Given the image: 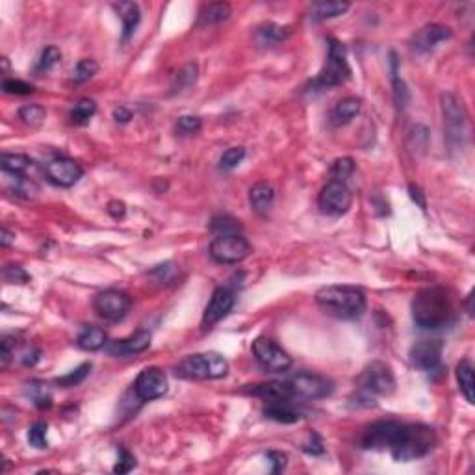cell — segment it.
I'll use <instances>...</instances> for the list:
<instances>
[{
	"label": "cell",
	"mask_w": 475,
	"mask_h": 475,
	"mask_svg": "<svg viewBox=\"0 0 475 475\" xmlns=\"http://www.w3.org/2000/svg\"><path fill=\"white\" fill-rule=\"evenodd\" d=\"M412 319L421 329L437 331L448 327L455 319L453 297L440 286L420 289L412 299Z\"/></svg>",
	"instance_id": "cell-1"
},
{
	"label": "cell",
	"mask_w": 475,
	"mask_h": 475,
	"mask_svg": "<svg viewBox=\"0 0 475 475\" xmlns=\"http://www.w3.org/2000/svg\"><path fill=\"white\" fill-rule=\"evenodd\" d=\"M316 303L325 314L340 319H355L366 310V294L356 286L333 285L317 289Z\"/></svg>",
	"instance_id": "cell-2"
},
{
	"label": "cell",
	"mask_w": 475,
	"mask_h": 475,
	"mask_svg": "<svg viewBox=\"0 0 475 475\" xmlns=\"http://www.w3.org/2000/svg\"><path fill=\"white\" fill-rule=\"evenodd\" d=\"M437 444L435 429L423 423H410L403 425L399 431L395 442L390 446V453L398 462L423 459L429 455Z\"/></svg>",
	"instance_id": "cell-3"
},
{
	"label": "cell",
	"mask_w": 475,
	"mask_h": 475,
	"mask_svg": "<svg viewBox=\"0 0 475 475\" xmlns=\"http://www.w3.org/2000/svg\"><path fill=\"white\" fill-rule=\"evenodd\" d=\"M176 377L191 381L223 379L229 373V362L219 353H197L182 359L175 366Z\"/></svg>",
	"instance_id": "cell-4"
},
{
	"label": "cell",
	"mask_w": 475,
	"mask_h": 475,
	"mask_svg": "<svg viewBox=\"0 0 475 475\" xmlns=\"http://www.w3.org/2000/svg\"><path fill=\"white\" fill-rule=\"evenodd\" d=\"M395 390V379L388 364L372 362L364 368L361 377L356 379V395L362 401H370L377 395H390Z\"/></svg>",
	"instance_id": "cell-5"
},
{
	"label": "cell",
	"mask_w": 475,
	"mask_h": 475,
	"mask_svg": "<svg viewBox=\"0 0 475 475\" xmlns=\"http://www.w3.org/2000/svg\"><path fill=\"white\" fill-rule=\"evenodd\" d=\"M351 67L347 61V50L340 41L336 39H329V54L325 67L316 78L314 86L319 89L334 88V86H342L349 80Z\"/></svg>",
	"instance_id": "cell-6"
},
{
	"label": "cell",
	"mask_w": 475,
	"mask_h": 475,
	"mask_svg": "<svg viewBox=\"0 0 475 475\" xmlns=\"http://www.w3.org/2000/svg\"><path fill=\"white\" fill-rule=\"evenodd\" d=\"M440 106H442L444 132H446L448 142L462 145L466 132H468L466 130L468 128V114L462 106V100H459L453 93H442L440 95Z\"/></svg>",
	"instance_id": "cell-7"
},
{
	"label": "cell",
	"mask_w": 475,
	"mask_h": 475,
	"mask_svg": "<svg viewBox=\"0 0 475 475\" xmlns=\"http://www.w3.org/2000/svg\"><path fill=\"white\" fill-rule=\"evenodd\" d=\"M252 355L266 372L282 373L292 368V356L279 344H275L273 340L266 336H260L252 342Z\"/></svg>",
	"instance_id": "cell-8"
},
{
	"label": "cell",
	"mask_w": 475,
	"mask_h": 475,
	"mask_svg": "<svg viewBox=\"0 0 475 475\" xmlns=\"http://www.w3.org/2000/svg\"><path fill=\"white\" fill-rule=\"evenodd\" d=\"M251 252V243L241 234L216 236L210 243V257L218 264H238Z\"/></svg>",
	"instance_id": "cell-9"
},
{
	"label": "cell",
	"mask_w": 475,
	"mask_h": 475,
	"mask_svg": "<svg viewBox=\"0 0 475 475\" xmlns=\"http://www.w3.org/2000/svg\"><path fill=\"white\" fill-rule=\"evenodd\" d=\"M317 204H319V210L327 216H334V218L344 216L349 212L351 204H353V193L345 182L329 181L319 191Z\"/></svg>",
	"instance_id": "cell-10"
},
{
	"label": "cell",
	"mask_w": 475,
	"mask_h": 475,
	"mask_svg": "<svg viewBox=\"0 0 475 475\" xmlns=\"http://www.w3.org/2000/svg\"><path fill=\"white\" fill-rule=\"evenodd\" d=\"M132 306V299L128 294L121 289H104L100 294L95 295L93 308L98 316L106 322H121L128 314Z\"/></svg>",
	"instance_id": "cell-11"
},
{
	"label": "cell",
	"mask_w": 475,
	"mask_h": 475,
	"mask_svg": "<svg viewBox=\"0 0 475 475\" xmlns=\"http://www.w3.org/2000/svg\"><path fill=\"white\" fill-rule=\"evenodd\" d=\"M289 388L294 392V398L301 399H322L331 395L334 384L331 379L317 375V373H297L289 379Z\"/></svg>",
	"instance_id": "cell-12"
},
{
	"label": "cell",
	"mask_w": 475,
	"mask_h": 475,
	"mask_svg": "<svg viewBox=\"0 0 475 475\" xmlns=\"http://www.w3.org/2000/svg\"><path fill=\"white\" fill-rule=\"evenodd\" d=\"M132 390H134L137 401H142V403L154 401V399L164 398L167 393V377L158 368H145L134 381Z\"/></svg>",
	"instance_id": "cell-13"
},
{
	"label": "cell",
	"mask_w": 475,
	"mask_h": 475,
	"mask_svg": "<svg viewBox=\"0 0 475 475\" xmlns=\"http://www.w3.org/2000/svg\"><path fill=\"white\" fill-rule=\"evenodd\" d=\"M444 345L440 340H421L410 347V362L418 370L425 373H435L442 370Z\"/></svg>",
	"instance_id": "cell-14"
},
{
	"label": "cell",
	"mask_w": 475,
	"mask_h": 475,
	"mask_svg": "<svg viewBox=\"0 0 475 475\" xmlns=\"http://www.w3.org/2000/svg\"><path fill=\"white\" fill-rule=\"evenodd\" d=\"M82 165L71 158H54L45 165V176L54 186L71 188L82 179Z\"/></svg>",
	"instance_id": "cell-15"
},
{
	"label": "cell",
	"mask_w": 475,
	"mask_h": 475,
	"mask_svg": "<svg viewBox=\"0 0 475 475\" xmlns=\"http://www.w3.org/2000/svg\"><path fill=\"white\" fill-rule=\"evenodd\" d=\"M403 423L393 420H382L375 421L372 425L368 427L364 435H362V448L364 449H384L392 446L398 438L399 431H401Z\"/></svg>",
	"instance_id": "cell-16"
},
{
	"label": "cell",
	"mask_w": 475,
	"mask_h": 475,
	"mask_svg": "<svg viewBox=\"0 0 475 475\" xmlns=\"http://www.w3.org/2000/svg\"><path fill=\"white\" fill-rule=\"evenodd\" d=\"M234 301V289H230L229 286H219L213 289L212 297L208 301L204 314H202V329H212L216 323L221 322L232 310Z\"/></svg>",
	"instance_id": "cell-17"
},
{
	"label": "cell",
	"mask_w": 475,
	"mask_h": 475,
	"mask_svg": "<svg viewBox=\"0 0 475 475\" xmlns=\"http://www.w3.org/2000/svg\"><path fill=\"white\" fill-rule=\"evenodd\" d=\"M151 340H153V334L147 329H140L134 334H130L128 338L125 340H115V342H110L106 345V351H108L112 356H126V355H137V353H143L151 347Z\"/></svg>",
	"instance_id": "cell-18"
},
{
	"label": "cell",
	"mask_w": 475,
	"mask_h": 475,
	"mask_svg": "<svg viewBox=\"0 0 475 475\" xmlns=\"http://www.w3.org/2000/svg\"><path fill=\"white\" fill-rule=\"evenodd\" d=\"M453 36L451 30L448 27H442V24H425L416 32V36L412 38V50L416 52H429L437 47L438 43H442L446 39H449Z\"/></svg>",
	"instance_id": "cell-19"
},
{
	"label": "cell",
	"mask_w": 475,
	"mask_h": 475,
	"mask_svg": "<svg viewBox=\"0 0 475 475\" xmlns=\"http://www.w3.org/2000/svg\"><path fill=\"white\" fill-rule=\"evenodd\" d=\"M251 395L255 398L264 399L266 403H273V401H292L294 399V392L289 388V382H280V381H269L262 382V384H255V386L249 390Z\"/></svg>",
	"instance_id": "cell-20"
},
{
	"label": "cell",
	"mask_w": 475,
	"mask_h": 475,
	"mask_svg": "<svg viewBox=\"0 0 475 475\" xmlns=\"http://www.w3.org/2000/svg\"><path fill=\"white\" fill-rule=\"evenodd\" d=\"M117 15L121 17L123 22V41H128L132 38V33L136 32L137 24L142 21V13H140V6L134 2H115L112 4Z\"/></svg>",
	"instance_id": "cell-21"
},
{
	"label": "cell",
	"mask_w": 475,
	"mask_h": 475,
	"mask_svg": "<svg viewBox=\"0 0 475 475\" xmlns=\"http://www.w3.org/2000/svg\"><path fill=\"white\" fill-rule=\"evenodd\" d=\"M264 416L279 423H295L301 420V412L295 409L292 401H273L264 407Z\"/></svg>",
	"instance_id": "cell-22"
},
{
	"label": "cell",
	"mask_w": 475,
	"mask_h": 475,
	"mask_svg": "<svg viewBox=\"0 0 475 475\" xmlns=\"http://www.w3.org/2000/svg\"><path fill=\"white\" fill-rule=\"evenodd\" d=\"M275 199V191L271 188V184L268 182H258L249 191V202H251L252 210L260 216H266L268 210L271 208Z\"/></svg>",
	"instance_id": "cell-23"
},
{
	"label": "cell",
	"mask_w": 475,
	"mask_h": 475,
	"mask_svg": "<svg viewBox=\"0 0 475 475\" xmlns=\"http://www.w3.org/2000/svg\"><path fill=\"white\" fill-rule=\"evenodd\" d=\"M77 345L84 351H98L108 345V334L103 327L97 325H88L82 329V333L78 334Z\"/></svg>",
	"instance_id": "cell-24"
},
{
	"label": "cell",
	"mask_w": 475,
	"mask_h": 475,
	"mask_svg": "<svg viewBox=\"0 0 475 475\" xmlns=\"http://www.w3.org/2000/svg\"><path fill=\"white\" fill-rule=\"evenodd\" d=\"M362 103L361 98L356 97H345L342 98L331 112V119L334 125H347L349 121H353L356 115L361 114Z\"/></svg>",
	"instance_id": "cell-25"
},
{
	"label": "cell",
	"mask_w": 475,
	"mask_h": 475,
	"mask_svg": "<svg viewBox=\"0 0 475 475\" xmlns=\"http://www.w3.org/2000/svg\"><path fill=\"white\" fill-rule=\"evenodd\" d=\"M455 375H457V382H459L460 393L465 395L466 401L470 405H474L475 395H474V366L468 359L460 361L457 364V370H455Z\"/></svg>",
	"instance_id": "cell-26"
},
{
	"label": "cell",
	"mask_w": 475,
	"mask_h": 475,
	"mask_svg": "<svg viewBox=\"0 0 475 475\" xmlns=\"http://www.w3.org/2000/svg\"><path fill=\"white\" fill-rule=\"evenodd\" d=\"M230 4L227 2H212V4L202 6L201 11H199V24L201 27H208V24H218V22L229 19Z\"/></svg>",
	"instance_id": "cell-27"
},
{
	"label": "cell",
	"mask_w": 475,
	"mask_h": 475,
	"mask_svg": "<svg viewBox=\"0 0 475 475\" xmlns=\"http://www.w3.org/2000/svg\"><path fill=\"white\" fill-rule=\"evenodd\" d=\"M30 165H32L30 156L21 154V153H15V154L4 153L2 154V158H0V167H2V171L13 176L24 175V171H27Z\"/></svg>",
	"instance_id": "cell-28"
},
{
	"label": "cell",
	"mask_w": 475,
	"mask_h": 475,
	"mask_svg": "<svg viewBox=\"0 0 475 475\" xmlns=\"http://www.w3.org/2000/svg\"><path fill=\"white\" fill-rule=\"evenodd\" d=\"M286 36H288L286 28L273 24V22H268V24H262V27L257 28V41L260 45H266V47L279 45L280 41H285Z\"/></svg>",
	"instance_id": "cell-29"
},
{
	"label": "cell",
	"mask_w": 475,
	"mask_h": 475,
	"mask_svg": "<svg viewBox=\"0 0 475 475\" xmlns=\"http://www.w3.org/2000/svg\"><path fill=\"white\" fill-rule=\"evenodd\" d=\"M347 10H349L347 2H316L312 6V15L316 17L317 21H325V19L344 15Z\"/></svg>",
	"instance_id": "cell-30"
},
{
	"label": "cell",
	"mask_w": 475,
	"mask_h": 475,
	"mask_svg": "<svg viewBox=\"0 0 475 475\" xmlns=\"http://www.w3.org/2000/svg\"><path fill=\"white\" fill-rule=\"evenodd\" d=\"M28 398L32 399L38 409H49L52 405V393L47 388V384L41 381H32L27 384Z\"/></svg>",
	"instance_id": "cell-31"
},
{
	"label": "cell",
	"mask_w": 475,
	"mask_h": 475,
	"mask_svg": "<svg viewBox=\"0 0 475 475\" xmlns=\"http://www.w3.org/2000/svg\"><path fill=\"white\" fill-rule=\"evenodd\" d=\"M210 230H212L216 236H229V234H240L241 225L240 221L232 216H216V218L210 221Z\"/></svg>",
	"instance_id": "cell-32"
},
{
	"label": "cell",
	"mask_w": 475,
	"mask_h": 475,
	"mask_svg": "<svg viewBox=\"0 0 475 475\" xmlns=\"http://www.w3.org/2000/svg\"><path fill=\"white\" fill-rule=\"evenodd\" d=\"M45 117H47V110L39 104H27L19 108V119L24 123L27 126H41L45 123Z\"/></svg>",
	"instance_id": "cell-33"
},
{
	"label": "cell",
	"mask_w": 475,
	"mask_h": 475,
	"mask_svg": "<svg viewBox=\"0 0 475 475\" xmlns=\"http://www.w3.org/2000/svg\"><path fill=\"white\" fill-rule=\"evenodd\" d=\"M95 112H97V104L91 100V98H82L75 104V108L71 110V119L73 123L77 125H86L89 123V119L93 117Z\"/></svg>",
	"instance_id": "cell-34"
},
{
	"label": "cell",
	"mask_w": 475,
	"mask_h": 475,
	"mask_svg": "<svg viewBox=\"0 0 475 475\" xmlns=\"http://www.w3.org/2000/svg\"><path fill=\"white\" fill-rule=\"evenodd\" d=\"M392 82H393V98H395V104L399 108H405L407 103H409V89L405 86V82L399 78L398 75V60H395V54L392 52Z\"/></svg>",
	"instance_id": "cell-35"
},
{
	"label": "cell",
	"mask_w": 475,
	"mask_h": 475,
	"mask_svg": "<svg viewBox=\"0 0 475 475\" xmlns=\"http://www.w3.org/2000/svg\"><path fill=\"white\" fill-rule=\"evenodd\" d=\"M89 372H91V364H89V362H84V364H80L77 370H73V372H69L67 375H63V377L56 379V384L60 388L78 386L84 379L88 377Z\"/></svg>",
	"instance_id": "cell-36"
},
{
	"label": "cell",
	"mask_w": 475,
	"mask_h": 475,
	"mask_svg": "<svg viewBox=\"0 0 475 475\" xmlns=\"http://www.w3.org/2000/svg\"><path fill=\"white\" fill-rule=\"evenodd\" d=\"M47 423L45 421H36L28 429V444L36 449H47L49 448V440H47Z\"/></svg>",
	"instance_id": "cell-37"
},
{
	"label": "cell",
	"mask_w": 475,
	"mask_h": 475,
	"mask_svg": "<svg viewBox=\"0 0 475 475\" xmlns=\"http://www.w3.org/2000/svg\"><path fill=\"white\" fill-rule=\"evenodd\" d=\"M246 158V149L243 147H230L227 149L221 158H219V169L221 171H232L234 167L241 164V160Z\"/></svg>",
	"instance_id": "cell-38"
},
{
	"label": "cell",
	"mask_w": 475,
	"mask_h": 475,
	"mask_svg": "<svg viewBox=\"0 0 475 475\" xmlns=\"http://www.w3.org/2000/svg\"><path fill=\"white\" fill-rule=\"evenodd\" d=\"M98 71V63L95 60H80L73 71V80L77 84H82L89 78H93Z\"/></svg>",
	"instance_id": "cell-39"
},
{
	"label": "cell",
	"mask_w": 475,
	"mask_h": 475,
	"mask_svg": "<svg viewBox=\"0 0 475 475\" xmlns=\"http://www.w3.org/2000/svg\"><path fill=\"white\" fill-rule=\"evenodd\" d=\"M61 60V52L56 47H47V49L41 52V58H39L38 66H36V71L38 73H47L50 69H54Z\"/></svg>",
	"instance_id": "cell-40"
},
{
	"label": "cell",
	"mask_w": 475,
	"mask_h": 475,
	"mask_svg": "<svg viewBox=\"0 0 475 475\" xmlns=\"http://www.w3.org/2000/svg\"><path fill=\"white\" fill-rule=\"evenodd\" d=\"M353 169H355V165H353V160L351 158L336 160L333 164V167H331V176H333L331 181L345 182L349 179L351 173H353Z\"/></svg>",
	"instance_id": "cell-41"
},
{
	"label": "cell",
	"mask_w": 475,
	"mask_h": 475,
	"mask_svg": "<svg viewBox=\"0 0 475 475\" xmlns=\"http://www.w3.org/2000/svg\"><path fill=\"white\" fill-rule=\"evenodd\" d=\"M2 89H4V93H10V95L33 93L32 84L22 82V80H17V78H4V82H2Z\"/></svg>",
	"instance_id": "cell-42"
},
{
	"label": "cell",
	"mask_w": 475,
	"mask_h": 475,
	"mask_svg": "<svg viewBox=\"0 0 475 475\" xmlns=\"http://www.w3.org/2000/svg\"><path fill=\"white\" fill-rule=\"evenodd\" d=\"M4 279L10 285H28L30 282V275L21 266H6Z\"/></svg>",
	"instance_id": "cell-43"
},
{
	"label": "cell",
	"mask_w": 475,
	"mask_h": 475,
	"mask_svg": "<svg viewBox=\"0 0 475 475\" xmlns=\"http://www.w3.org/2000/svg\"><path fill=\"white\" fill-rule=\"evenodd\" d=\"M132 468H136V457L125 448H119V457L114 466L115 474H128Z\"/></svg>",
	"instance_id": "cell-44"
},
{
	"label": "cell",
	"mask_w": 475,
	"mask_h": 475,
	"mask_svg": "<svg viewBox=\"0 0 475 475\" xmlns=\"http://www.w3.org/2000/svg\"><path fill=\"white\" fill-rule=\"evenodd\" d=\"M176 130L181 134H195L201 130V119L195 115H182L176 121Z\"/></svg>",
	"instance_id": "cell-45"
},
{
	"label": "cell",
	"mask_w": 475,
	"mask_h": 475,
	"mask_svg": "<svg viewBox=\"0 0 475 475\" xmlns=\"http://www.w3.org/2000/svg\"><path fill=\"white\" fill-rule=\"evenodd\" d=\"M303 451H305V453H308V455H314V457H317V455H323L325 448H323V440L319 438V435L312 432L310 437H308V442L303 444Z\"/></svg>",
	"instance_id": "cell-46"
},
{
	"label": "cell",
	"mask_w": 475,
	"mask_h": 475,
	"mask_svg": "<svg viewBox=\"0 0 475 475\" xmlns=\"http://www.w3.org/2000/svg\"><path fill=\"white\" fill-rule=\"evenodd\" d=\"M266 457H268L269 465H271V472H273V474H280V472L286 468L288 457H286L282 451H269Z\"/></svg>",
	"instance_id": "cell-47"
},
{
	"label": "cell",
	"mask_w": 475,
	"mask_h": 475,
	"mask_svg": "<svg viewBox=\"0 0 475 475\" xmlns=\"http://www.w3.org/2000/svg\"><path fill=\"white\" fill-rule=\"evenodd\" d=\"M108 213L112 216V218H115V219H119V218H123L125 216V212H126V206H125V202H121V201H110L108 202Z\"/></svg>",
	"instance_id": "cell-48"
},
{
	"label": "cell",
	"mask_w": 475,
	"mask_h": 475,
	"mask_svg": "<svg viewBox=\"0 0 475 475\" xmlns=\"http://www.w3.org/2000/svg\"><path fill=\"white\" fill-rule=\"evenodd\" d=\"M409 191H410V199L418 204V206L421 208V210H427V202H425V195L421 193V190L418 186H414V184H410L409 186Z\"/></svg>",
	"instance_id": "cell-49"
},
{
	"label": "cell",
	"mask_w": 475,
	"mask_h": 475,
	"mask_svg": "<svg viewBox=\"0 0 475 475\" xmlns=\"http://www.w3.org/2000/svg\"><path fill=\"white\" fill-rule=\"evenodd\" d=\"M114 119L117 121V123H128V121L132 119V112L130 110H126L125 106H119V108L114 110Z\"/></svg>",
	"instance_id": "cell-50"
},
{
	"label": "cell",
	"mask_w": 475,
	"mask_h": 475,
	"mask_svg": "<svg viewBox=\"0 0 475 475\" xmlns=\"http://www.w3.org/2000/svg\"><path fill=\"white\" fill-rule=\"evenodd\" d=\"M39 355H41V353H39L38 349L27 351L24 356H22V364H24V366H33V364L39 361Z\"/></svg>",
	"instance_id": "cell-51"
},
{
	"label": "cell",
	"mask_w": 475,
	"mask_h": 475,
	"mask_svg": "<svg viewBox=\"0 0 475 475\" xmlns=\"http://www.w3.org/2000/svg\"><path fill=\"white\" fill-rule=\"evenodd\" d=\"M0 241H2V247H8L13 241V234L8 229H2V240Z\"/></svg>",
	"instance_id": "cell-52"
}]
</instances>
